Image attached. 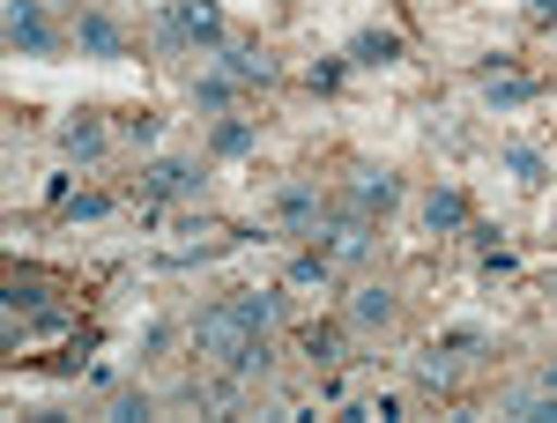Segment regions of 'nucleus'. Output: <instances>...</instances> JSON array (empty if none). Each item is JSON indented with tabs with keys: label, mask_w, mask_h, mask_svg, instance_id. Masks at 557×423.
<instances>
[{
	"label": "nucleus",
	"mask_w": 557,
	"mask_h": 423,
	"mask_svg": "<svg viewBox=\"0 0 557 423\" xmlns=\"http://www.w3.org/2000/svg\"><path fill=\"white\" fill-rule=\"evenodd\" d=\"M305 357H312L320 372H335V364H343V327H305Z\"/></svg>",
	"instance_id": "22"
},
{
	"label": "nucleus",
	"mask_w": 557,
	"mask_h": 423,
	"mask_svg": "<svg viewBox=\"0 0 557 423\" xmlns=\"http://www.w3.org/2000/svg\"><path fill=\"white\" fill-rule=\"evenodd\" d=\"M172 8H178V23H186V38H194V52H223L231 23H223L215 0H172Z\"/></svg>",
	"instance_id": "11"
},
{
	"label": "nucleus",
	"mask_w": 557,
	"mask_h": 423,
	"mask_svg": "<svg viewBox=\"0 0 557 423\" xmlns=\"http://www.w3.org/2000/svg\"><path fill=\"white\" fill-rule=\"evenodd\" d=\"M75 45H83V60H127L134 30L112 15V8H83V15H75Z\"/></svg>",
	"instance_id": "5"
},
{
	"label": "nucleus",
	"mask_w": 557,
	"mask_h": 423,
	"mask_svg": "<svg viewBox=\"0 0 557 423\" xmlns=\"http://www.w3.org/2000/svg\"><path fill=\"white\" fill-rule=\"evenodd\" d=\"M327 209H335V201H320V186H305V178H290V186L275 194V223H283L290 238H320Z\"/></svg>",
	"instance_id": "8"
},
{
	"label": "nucleus",
	"mask_w": 557,
	"mask_h": 423,
	"mask_svg": "<svg viewBox=\"0 0 557 423\" xmlns=\"http://www.w3.org/2000/svg\"><path fill=\"white\" fill-rule=\"evenodd\" d=\"M112 416H120V423H141V416H149V394H134V386H112Z\"/></svg>",
	"instance_id": "27"
},
{
	"label": "nucleus",
	"mask_w": 557,
	"mask_h": 423,
	"mask_svg": "<svg viewBox=\"0 0 557 423\" xmlns=\"http://www.w3.org/2000/svg\"><path fill=\"white\" fill-rule=\"evenodd\" d=\"M543 386H550V394H557V357H550V364H543Z\"/></svg>",
	"instance_id": "32"
},
{
	"label": "nucleus",
	"mask_w": 557,
	"mask_h": 423,
	"mask_svg": "<svg viewBox=\"0 0 557 423\" xmlns=\"http://www.w3.org/2000/svg\"><path fill=\"white\" fill-rule=\"evenodd\" d=\"M283 283H290V290H327V283H335V260L320 253V246H305V253H290Z\"/></svg>",
	"instance_id": "15"
},
{
	"label": "nucleus",
	"mask_w": 557,
	"mask_h": 423,
	"mask_svg": "<svg viewBox=\"0 0 557 423\" xmlns=\"http://www.w3.org/2000/svg\"><path fill=\"white\" fill-rule=\"evenodd\" d=\"M157 45H164V52H194V38H186V23H178V8H172V0L157 8Z\"/></svg>",
	"instance_id": "25"
},
{
	"label": "nucleus",
	"mask_w": 557,
	"mask_h": 423,
	"mask_svg": "<svg viewBox=\"0 0 557 423\" xmlns=\"http://www.w3.org/2000/svg\"><path fill=\"white\" fill-rule=\"evenodd\" d=\"M268 364H275V349H268V335H253L246 349H238V357H231V372H238V380H268Z\"/></svg>",
	"instance_id": "23"
},
{
	"label": "nucleus",
	"mask_w": 557,
	"mask_h": 423,
	"mask_svg": "<svg viewBox=\"0 0 557 423\" xmlns=\"http://www.w3.org/2000/svg\"><path fill=\"white\" fill-rule=\"evenodd\" d=\"M498 164H506V178H520V186H543V178H550V157H543L535 141H506Z\"/></svg>",
	"instance_id": "16"
},
{
	"label": "nucleus",
	"mask_w": 557,
	"mask_h": 423,
	"mask_svg": "<svg viewBox=\"0 0 557 423\" xmlns=\"http://www.w3.org/2000/svg\"><path fill=\"white\" fill-rule=\"evenodd\" d=\"M231 312H238L253 335H268V327L283 320V297H275V290H231Z\"/></svg>",
	"instance_id": "17"
},
{
	"label": "nucleus",
	"mask_w": 557,
	"mask_h": 423,
	"mask_svg": "<svg viewBox=\"0 0 557 423\" xmlns=\"http://www.w3.org/2000/svg\"><path fill=\"white\" fill-rule=\"evenodd\" d=\"M231 104H238V83H231L223 67H209V75H194V112H215V120H223Z\"/></svg>",
	"instance_id": "19"
},
{
	"label": "nucleus",
	"mask_w": 557,
	"mask_h": 423,
	"mask_svg": "<svg viewBox=\"0 0 557 423\" xmlns=\"http://www.w3.org/2000/svg\"><path fill=\"white\" fill-rule=\"evenodd\" d=\"M52 215H60V223H104V215H112V194H104V186H83V194H67Z\"/></svg>",
	"instance_id": "21"
},
{
	"label": "nucleus",
	"mask_w": 557,
	"mask_h": 423,
	"mask_svg": "<svg viewBox=\"0 0 557 423\" xmlns=\"http://www.w3.org/2000/svg\"><path fill=\"white\" fill-rule=\"evenodd\" d=\"M253 149H260L253 120H215L209 127V157H253Z\"/></svg>",
	"instance_id": "18"
},
{
	"label": "nucleus",
	"mask_w": 557,
	"mask_h": 423,
	"mask_svg": "<svg viewBox=\"0 0 557 423\" xmlns=\"http://www.w3.org/2000/svg\"><path fill=\"white\" fill-rule=\"evenodd\" d=\"M475 89H483L491 112H520V104L543 97V75H528V67L506 60V52H491V60H475Z\"/></svg>",
	"instance_id": "2"
},
{
	"label": "nucleus",
	"mask_w": 557,
	"mask_h": 423,
	"mask_svg": "<svg viewBox=\"0 0 557 423\" xmlns=\"http://www.w3.org/2000/svg\"><path fill=\"white\" fill-rule=\"evenodd\" d=\"M343 201H349V209H364V215H394V209H401V178H394L386 164H349Z\"/></svg>",
	"instance_id": "6"
},
{
	"label": "nucleus",
	"mask_w": 557,
	"mask_h": 423,
	"mask_svg": "<svg viewBox=\"0 0 557 423\" xmlns=\"http://www.w3.org/2000/svg\"><path fill=\"white\" fill-rule=\"evenodd\" d=\"M246 341H253V327H246V320L231 312V297H215L209 312L194 320V349H201V357H215V364H231V357H238Z\"/></svg>",
	"instance_id": "3"
},
{
	"label": "nucleus",
	"mask_w": 557,
	"mask_h": 423,
	"mask_svg": "<svg viewBox=\"0 0 557 423\" xmlns=\"http://www.w3.org/2000/svg\"><path fill=\"white\" fill-rule=\"evenodd\" d=\"M409 45H401V30H380V23H364L357 38H349V67H394Z\"/></svg>",
	"instance_id": "14"
},
{
	"label": "nucleus",
	"mask_w": 557,
	"mask_h": 423,
	"mask_svg": "<svg viewBox=\"0 0 557 423\" xmlns=\"http://www.w3.org/2000/svg\"><path fill=\"white\" fill-rule=\"evenodd\" d=\"M343 67H349V52L343 60H312V67H305V89H312V97H335V89H343Z\"/></svg>",
	"instance_id": "24"
},
{
	"label": "nucleus",
	"mask_w": 557,
	"mask_h": 423,
	"mask_svg": "<svg viewBox=\"0 0 557 423\" xmlns=\"http://www.w3.org/2000/svg\"><path fill=\"white\" fill-rule=\"evenodd\" d=\"M312 246L335 260V268H364V260H372V246H380V215H364V209H349V201H335Z\"/></svg>",
	"instance_id": "1"
},
{
	"label": "nucleus",
	"mask_w": 557,
	"mask_h": 423,
	"mask_svg": "<svg viewBox=\"0 0 557 423\" xmlns=\"http://www.w3.org/2000/svg\"><path fill=\"white\" fill-rule=\"evenodd\" d=\"M215 67H223V75H231L238 89H268V83H275V60L260 52V38H223Z\"/></svg>",
	"instance_id": "9"
},
{
	"label": "nucleus",
	"mask_w": 557,
	"mask_h": 423,
	"mask_svg": "<svg viewBox=\"0 0 557 423\" xmlns=\"http://www.w3.org/2000/svg\"><path fill=\"white\" fill-rule=\"evenodd\" d=\"M550 304H557V275H550Z\"/></svg>",
	"instance_id": "33"
},
{
	"label": "nucleus",
	"mask_w": 557,
	"mask_h": 423,
	"mask_svg": "<svg viewBox=\"0 0 557 423\" xmlns=\"http://www.w3.org/2000/svg\"><path fill=\"white\" fill-rule=\"evenodd\" d=\"M394 312H401V297L386 290V283H357V290H349V327H364V335L394 327Z\"/></svg>",
	"instance_id": "10"
},
{
	"label": "nucleus",
	"mask_w": 557,
	"mask_h": 423,
	"mask_svg": "<svg viewBox=\"0 0 557 423\" xmlns=\"http://www.w3.org/2000/svg\"><path fill=\"white\" fill-rule=\"evenodd\" d=\"M424 231H431V238L469 231V194H461V186H431V194H424Z\"/></svg>",
	"instance_id": "13"
},
{
	"label": "nucleus",
	"mask_w": 557,
	"mask_h": 423,
	"mask_svg": "<svg viewBox=\"0 0 557 423\" xmlns=\"http://www.w3.org/2000/svg\"><path fill=\"white\" fill-rule=\"evenodd\" d=\"M120 134H127L134 149H149V141L164 134V120H157V112H127V120H120Z\"/></svg>",
	"instance_id": "26"
},
{
	"label": "nucleus",
	"mask_w": 557,
	"mask_h": 423,
	"mask_svg": "<svg viewBox=\"0 0 557 423\" xmlns=\"http://www.w3.org/2000/svg\"><path fill=\"white\" fill-rule=\"evenodd\" d=\"M164 349H172V327H164V320H157V327H141V357H164Z\"/></svg>",
	"instance_id": "30"
},
{
	"label": "nucleus",
	"mask_w": 557,
	"mask_h": 423,
	"mask_svg": "<svg viewBox=\"0 0 557 423\" xmlns=\"http://www.w3.org/2000/svg\"><path fill=\"white\" fill-rule=\"evenodd\" d=\"M446 349H454V357H461V349H491V335H483V327H446Z\"/></svg>",
	"instance_id": "28"
},
{
	"label": "nucleus",
	"mask_w": 557,
	"mask_h": 423,
	"mask_svg": "<svg viewBox=\"0 0 557 423\" xmlns=\"http://www.w3.org/2000/svg\"><path fill=\"white\" fill-rule=\"evenodd\" d=\"M194 194H201V164H194V157H157V164L141 171V201H149V209L194 201Z\"/></svg>",
	"instance_id": "7"
},
{
	"label": "nucleus",
	"mask_w": 557,
	"mask_h": 423,
	"mask_svg": "<svg viewBox=\"0 0 557 423\" xmlns=\"http://www.w3.org/2000/svg\"><path fill=\"white\" fill-rule=\"evenodd\" d=\"M60 149H67L75 164H97V157L112 149V134H104L97 112H67V120H60Z\"/></svg>",
	"instance_id": "12"
},
{
	"label": "nucleus",
	"mask_w": 557,
	"mask_h": 423,
	"mask_svg": "<svg viewBox=\"0 0 557 423\" xmlns=\"http://www.w3.org/2000/svg\"><path fill=\"white\" fill-rule=\"evenodd\" d=\"M454 380H461V364H454V349H446V341L417 357V386H424V394H446Z\"/></svg>",
	"instance_id": "20"
},
{
	"label": "nucleus",
	"mask_w": 557,
	"mask_h": 423,
	"mask_svg": "<svg viewBox=\"0 0 557 423\" xmlns=\"http://www.w3.org/2000/svg\"><path fill=\"white\" fill-rule=\"evenodd\" d=\"M8 52H23V60L60 52V30L45 23V0H8Z\"/></svg>",
	"instance_id": "4"
},
{
	"label": "nucleus",
	"mask_w": 557,
	"mask_h": 423,
	"mask_svg": "<svg viewBox=\"0 0 557 423\" xmlns=\"http://www.w3.org/2000/svg\"><path fill=\"white\" fill-rule=\"evenodd\" d=\"M513 268H520V260L506 253V246H483V275H498V283H506V275H513Z\"/></svg>",
	"instance_id": "29"
},
{
	"label": "nucleus",
	"mask_w": 557,
	"mask_h": 423,
	"mask_svg": "<svg viewBox=\"0 0 557 423\" xmlns=\"http://www.w3.org/2000/svg\"><path fill=\"white\" fill-rule=\"evenodd\" d=\"M528 8V23H543V30H557V0H520Z\"/></svg>",
	"instance_id": "31"
}]
</instances>
